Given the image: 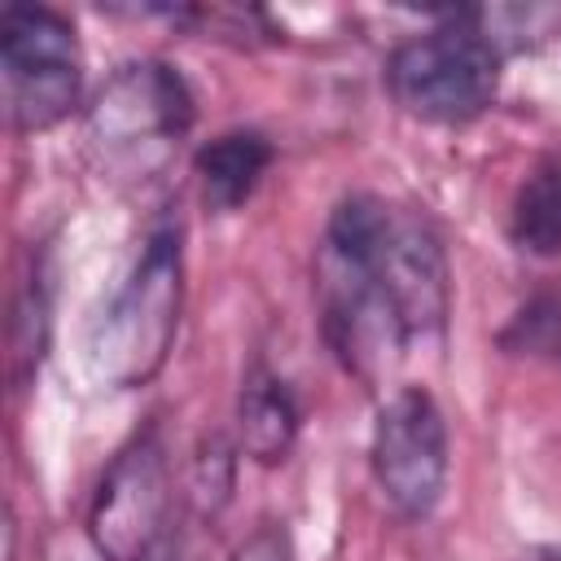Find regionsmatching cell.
<instances>
[{"mask_svg": "<svg viewBox=\"0 0 561 561\" xmlns=\"http://www.w3.org/2000/svg\"><path fill=\"white\" fill-rule=\"evenodd\" d=\"M324 241L346 250L368 272L408 346L443 342L451 316V263L430 215L355 193L329 215Z\"/></svg>", "mask_w": 561, "mask_h": 561, "instance_id": "6da1fadb", "label": "cell"}, {"mask_svg": "<svg viewBox=\"0 0 561 561\" xmlns=\"http://www.w3.org/2000/svg\"><path fill=\"white\" fill-rule=\"evenodd\" d=\"M180 311H184V228L180 219L167 215L145 232V245L127 280L110 294V302L92 324L88 337L92 373L114 390L149 386L175 346Z\"/></svg>", "mask_w": 561, "mask_h": 561, "instance_id": "7a4b0ae2", "label": "cell"}, {"mask_svg": "<svg viewBox=\"0 0 561 561\" xmlns=\"http://www.w3.org/2000/svg\"><path fill=\"white\" fill-rule=\"evenodd\" d=\"M504 57L447 9L438 26L408 35L386 57V88L394 105L434 127H465L482 118L500 96Z\"/></svg>", "mask_w": 561, "mask_h": 561, "instance_id": "3957f363", "label": "cell"}, {"mask_svg": "<svg viewBox=\"0 0 561 561\" xmlns=\"http://www.w3.org/2000/svg\"><path fill=\"white\" fill-rule=\"evenodd\" d=\"M0 83L9 131L39 136L70 118L83 96V48L75 26L48 4H4Z\"/></svg>", "mask_w": 561, "mask_h": 561, "instance_id": "277c9868", "label": "cell"}, {"mask_svg": "<svg viewBox=\"0 0 561 561\" xmlns=\"http://www.w3.org/2000/svg\"><path fill=\"white\" fill-rule=\"evenodd\" d=\"M197 118L188 79L158 57L118 66L88 105V140L105 162L145 167L175 149Z\"/></svg>", "mask_w": 561, "mask_h": 561, "instance_id": "5b68a950", "label": "cell"}, {"mask_svg": "<svg viewBox=\"0 0 561 561\" xmlns=\"http://www.w3.org/2000/svg\"><path fill=\"white\" fill-rule=\"evenodd\" d=\"M171 465L162 434H131L96 482L88 504V539L101 561H149L171 535Z\"/></svg>", "mask_w": 561, "mask_h": 561, "instance_id": "8992f818", "label": "cell"}, {"mask_svg": "<svg viewBox=\"0 0 561 561\" xmlns=\"http://www.w3.org/2000/svg\"><path fill=\"white\" fill-rule=\"evenodd\" d=\"M368 460L381 500L403 522H425L438 508L451 473V438L425 386H403L377 408Z\"/></svg>", "mask_w": 561, "mask_h": 561, "instance_id": "52a82bcc", "label": "cell"}, {"mask_svg": "<svg viewBox=\"0 0 561 561\" xmlns=\"http://www.w3.org/2000/svg\"><path fill=\"white\" fill-rule=\"evenodd\" d=\"M298 425H302V412L289 381L254 364L241 377V394H237V451L263 469L285 465L298 443Z\"/></svg>", "mask_w": 561, "mask_h": 561, "instance_id": "ba28073f", "label": "cell"}, {"mask_svg": "<svg viewBox=\"0 0 561 561\" xmlns=\"http://www.w3.org/2000/svg\"><path fill=\"white\" fill-rule=\"evenodd\" d=\"M276 149L263 131L254 127H232V131H219L215 140H206L197 153H193V171H197V184H202V202L215 210V215H232L241 210L254 188L263 184L267 167H272Z\"/></svg>", "mask_w": 561, "mask_h": 561, "instance_id": "9c48e42d", "label": "cell"}, {"mask_svg": "<svg viewBox=\"0 0 561 561\" xmlns=\"http://www.w3.org/2000/svg\"><path fill=\"white\" fill-rule=\"evenodd\" d=\"M508 237L530 259H561V162L543 158L513 197Z\"/></svg>", "mask_w": 561, "mask_h": 561, "instance_id": "30bf717a", "label": "cell"}, {"mask_svg": "<svg viewBox=\"0 0 561 561\" xmlns=\"http://www.w3.org/2000/svg\"><path fill=\"white\" fill-rule=\"evenodd\" d=\"M460 18L500 53H535L561 35V4H465Z\"/></svg>", "mask_w": 561, "mask_h": 561, "instance_id": "8fae6325", "label": "cell"}, {"mask_svg": "<svg viewBox=\"0 0 561 561\" xmlns=\"http://www.w3.org/2000/svg\"><path fill=\"white\" fill-rule=\"evenodd\" d=\"M500 346L526 359L561 364V289H535L500 333Z\"/></svg>", "mask_w": 561, "mask_h": 561, "instance_id": "7c38bea8", "label": "cell"}, {"mask_svg": "<svg viewBox=\"0 0 561 561\" xmlns=\"http://www.w3.org/2000/svg\"><path fill=\"white\" fill-rule=\"evenodd\" d=\"M232 469L237 447L224 434H206L188 460V504L197 517H219V508L232 500Z\"/></svg>", "mask_w": 561, "mask_h": 561, "instance_id": "4fadbf2b", "label": "cell"}, {"mask_svg": "<svg viewBox=\"0 0 561 561\" xmlns=\"http://www.w3.org/2000/svg\"><path fill=\"white\" fill-rule=\"evenodd\" d=\"M44 346H48V298H44V285L35 276V285L26 289V298L18 302V316H13V355H18L22 373L39 368Z\"/></svg>", "mask_w": 561, "mask_h": 561, "instance_id": "5bb4252c", "label": "cell"}, {"mask_svg": "<svg viewBox=\"0 0 561 561\" xmlns=\"http://www.w3.org/2000/svg\"><path fill=\"white\" fill-rule=\"evenodd\" d=\"M228 561H294L289 530H285V526H276V522H267V526H259L245 543H237Z\"/></svg>", "mask_w": 561, "mask_h": 561, "instance_id": "9a60e30c", "label": "cell"}, {"mask_svg": "<svg viewBox=\"0 0 561 561\" xmlns=\"http://www.w3.org/2000/svg\"><path fill=\"white\" fill-rule=\"evenodd\" d=\"M149 561H193V552H188V548H184V539L171 530V535L162 539V548H158Z\"/></svg>", "mask_w": 561, "mask_h": 561, "instance_id": "2e32d148", "label": "cell"}, {"mask_svg": "<svg viewBox=\"0 0 561 561\" xmlns=\"http://www.w3.org/2000/svg\"><path fill=\"white\" fill-rule=\"evenodd\" d=\"M526 561H561V543H548V548H535Z\"/></svg>", "mask_w": 561, "mask_h": 561, "instance_id": "e0dca14e", "label": "cell"}]
</instances>
